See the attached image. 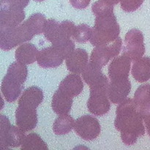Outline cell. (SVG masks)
<instances>
[{"label":"cell","mask_w":150,"mask_h":150,"mask_svg":"<svg viewBox=\"0 0 150 150\" xmlns=\"http://www.w3.org/2000/svg\"><path fill=\"white\" fill-rule=\"evenodd\" d=\"M116 114L114 126L121 133L122 141L125 144H134L138 138L145 134L144 118L139 113L134 99L126 98L120 103Z\"/></svg>","instance_id":"6da1fadb"},{"label":"cell","mask_w":150,"mask_h":150,"mask_svg":"<svg viewBox=\"0 0 150 150\" xmlns=\"http://www.w3.org/2000/svg\"><path fill=\"white\" fill-rule=\"evenodd\" d=\"M120 33V25L114 13L96 16L89 41L94 46L103 45L115 40Z\"/></svg>","instance_id":"7a4b0ae2"},{"label":"cell","mask_w":150,"mask_h":150,"mask_svg":"<svg viewBox=\"0 0 150 150\" xmlns=\"http://www.w3.org/2000/svg\"><path fill=\"white\" fill-rule=\"evenodd\" d=\"M76 28L75 23L70 21L59 23L54 19H48L44 30V36L52 45H60L71 40Z\"/></svg>","instance_id":"3957f363"},{"label":"cell","mask_w":150,"mask_h":150,"mask_svg":"<svg viewBox=\"0 0 150 150\" xmlns=\"http://www.w3.org/2000/svg\"><path fill=\"white\" fill-rule=\"evenodd\" d=\"M34 36L23 23L15 27L0 28V47L1 50L10 51L31 40Z\"/></svg>","instance_id":"277c9868"},{"label":"cell","mask_w":150,"mask_h":150,"mask_svg":"<svg viewBox=\"0 0 150 150\" xmlns=\"http://www.w3.org/2000/svg\"><path fill=\"white\" fill-rule=\"evenodd\" d=\"M24 131L18 127L12 125L7 117L1 115L0 149L18 147L22 144L25 138Z\"/></svg>","instance_id":"5b68a950"},{"label":"cell","mask_w":150,"mask_h":150,"mask_svg":"<svg viewBox=\"0 0 150 150\" xmlns=\"http://www.w3.org/2000/svg\"><path fill=\"white\" fill-rule=\"evenodd\" d=\"M122 40L119 37L108 43L95 46L92 51L89 62L103 67L108 62L119 55L122 49Z\"/></svg>","instance_id":"8992f818"},{"label":"cell","mask_w":150,"mask_h":150,"mask_svg":"<svg viewBox=\"0 0 150 150\" xmlns=\"http://www.w3.org/2000/svg\"><path fill=\"white\" fill-rule=\"evenodd\" d=\"M144 39V35L140 30L137 29L129 30L125 38L123 53L134 62L142 58L145 53Z\"/></svg>","instance_id":"52a82bcc"},{"label":"cell","mask_w":150,"mask_h":150,"mask_svg":"<svg viewBox=\"0 0 150 150\" xmlns=\"http://www.w3.org/2000/svg\"><path fill=\"white\" fill-rule=\"evenodd\" d=\"M74 130L83 140L92 141L99 136L101 127L99 121L96 118L92 116L84 115L76 120Z\"/></svg>","instance_id":"ba28073f"},{"label":"cell","mask_w":150,"mask_h":150,"mask_svg":"<svg viewBox=\"0 0 150 150\" xmlns=\"http://www.w3.org/2000/svg\"><path fill=\"white\" fill-rule=\"evenodd\" d=\"M108 99L107 90L91 89L90 96L87 102L89 112L97 116L105 115L111 108V103Z\"/></svg>","instance_id":"9c48e42d"},{"label":"cell","mask_w":150,"mask_h":150,"mask_svg":"<svg viewBox=\"0 0 150 150\" xmlns=\"http://www.w3.org/2000/svg\"><path fill=\"white\" fill-rule=\"evenodd\" d=\"M66 59L61 48L55 45L43 48L39 52L38 63L42 68H54L59 67Z\"/></svg>","instance_id":"30bf717a"},{"label":"cell","mask_w":150,"mask_h":150,"mask_svg":"<svg viewBox=\"0 0 150 150\" xmlns=\"http://www.w3.org/2000/svg\"><path fill=\"white\" fill-rule=\"evenodd\" d=\"M131 60L124 53L120 57L114 58L108 66V76L111 81L128 79Z\"/></svg>","instance_id":"8fae6325"},{"label":"cell","mask_w":150,"mask_h":150,"mask_svg":"<svg viewBox=\"0 0 150 150\" xmlns=\"http://www.w3.org/2000/svg\"><path fill=\"white\" fill-rule=\"evenodd\" d=\"M16 125L24 132L35 128L38 124V114L35 108L19 105L16 111Z\"/></svg>","instance_id":"7c38bea8"},{"label":"cell","mask_w":150,"mask_h":150,"mask_svg":"<svg viewBox=\"0 0 150 150\" xmlns=\"http://www.w3.org/2000/svg\"><path fill=\"white\" fill-rule=\"evenodd\" d=\"M131 90V83L129 79L111 81L108 86V96L114 104H120L127 98Z\"/></svg>","instance_id":"4fadbf2b"},{"label":"cell","mask_w":150,"mask_h":150,"mask_svg":"<svg viewBox=\"0 0 150 150\" xmlns=\"http://www.w3.org/2000/svg\"><path fill=\"white\" fill-rule=\"evenodd\" d=\"M88 53L82 48L74 50L66 59L67 70L73 73L81 74L89 64Z\"/></svg>","instance_id":"5bb4252c"},{"label":"cell","mask_w":150,"mask_h":150,"mask_svg":"<svg viewBox=\"0 0 150 150\" xmlns=\"http://www.w3.org/2000/svg\"><path fill=\"white\" fill-rule=\"evenodd\" d=\"M23 89V84L6 74L1 82V90L6 100L9 103L16 101Z\"/></svg>","instance_id":"9a60e30c"},{"label":"cell","mask_w":150,"mask_h":150,"mask_svg":"<svg viewBox=\"0 0 150 150\" xmlns=\"http://www.w3.org/2000/svg\"><path fill=\"white\" fill-rule=\"evenodd\" d=\"M59 89L73 98L80 95L83 91V81L79 74H70L62 81Z\"/></svg>","instance_id":"2e32d148"},{"label":"cell","mask_w":150,"mask_h":150,"mask_svg":"<svg viewBox=\"0 0 150 150\" xmlns=\"http://www.w3.org/2000/svg\"><path fill=\"white\" fill-rule=\"evenodd\" d=\"M134 100L144 120L150 117V84L146 83L138 88L135 92Z\"/></svg>","instance_id":"e0dca14e"},{"label":"cell","mask_w":150,"mask_h":150,"mask_svg":"<svg viewBox=\"0 0 150 150\" xmlns=\"http://www.w3.org/2000/svg\"><path fill=\"white\" fill-rule=\"evenodd\" d=\"M24 18L23 10L0 8V28L17 26L23 21Z\"/></svg>","instance_id":"ac0fdd59"},{"label":"cell","mask_w":150,"mask_h":150,"mask_svg":"<svg viewBox=\"0 0 150 150\" xmlns=\"http://www.w3.org/2000/svg\"><path fill=\"white\" fill-rule=\"evenodd\" d=\"M102 67L89 62L82 73V77L89 87L108 83V79L101 71Z\"/></svg>","instance_id":"d6986e66"},{"label":"cell","mask_w":150,"mask_h":150,"mask_svg":"<svg viewBox=\"0 0 150 150\" xmlns=\"http://www.w3.org/2000/svg\"><path fill=\"white\" fill-rule=\"evenodd\" d=\"M43 100L42 89L38 86H31L23 92L18 100V105L36 109Z\"/></svg>","instance_id":"ffe728a7"},{"label":"cell","mask_w":150,"mask_h":150,"mask_svg":"<svg viewBox=\"0 0 150 150\" xmlns=\"http://www.w3.org/2000/svg\"><path fill=\"white\" fill-rule=\"evenodd\" d=\"M73 105V98L57 89L52 98V109L58 115L68 114Z\"/></svg>","instance_id":"44dd1931"},{"label":"cell","mask_w":150,"mask_h":150,"mask_svg":"<svg viewBox=\"0 0 150 150\" xmlns=\"http://www.w3.org/2000/svg\"><path fill=\"white\" fill-rule=\"evenodd\" d=\"M40 51L32 43H23L16 49L15 57L19 62L25 64H32L38 60Z\"/></svg>","instance_id":"7402d4cb"},{"label":"cell","mask_w":150,"mask_h":150,"mask_svg":"<svg viewBox=\"0 0 150 150\" xmlns=\"http://www.w3.org/2000/svg\"><path fill=\"white\" fill-rule=\"evenodd\" d=\"M133 77L138 82L147 81L150 79V57H142L134 62L132 67Z\"/></svg>","instance_id":"603a6c76"},{"label":"cell","mask_w":150,"mask_h":150,"mask_svg":"<svg viewBox=\"0 0 150 150\" xmlns=\"http://www.w3.org/2000/svg\"><path fill=\"white\" fill-rule=\"evenodd\" d=\"M75 122L73 117L67 114H63L57 117L53 125V130L56 135H64L70 133L74 128Z\"/></svg>","instance_id":"cb8c5ba5"},{"label":"cell","mask_w":150,"mask_h":150,"mask_svg":"<svg viewBox=\"0 0 150 150\" xmlns=\"http://www.w3.org/2000/svg\"><path fill=\"white\" fill-rule=\"evenodd\" d=\"M46 23V18L41 13H35L32 15L27 20L23 22L26 27L34 35H40L44 32Z\"/></svg>","instance_id":"d4e9b609"},{"label":"cell","mask_w":150,"mask_h":150,"mask_svg":"<svg viewBox=\"0 0 150 150\" xmlns=\"http://www.w3.org/2000/svg\"><path fill=\"white\" fill-rule=\"evenodd\" d=\"M21 150L26 149H48L47 144L41 139L40 136L35 133H31L25 136L22 142Z\"/></svg>","instance_id":"484cf974"},{"label":"cell","mask_w":150,"mask_h":150,"mask_svg":"<svg viewBox=\"0 0 150 150\" xmlns=\"http://www.w3.org/2000/svg\"><path fill=\"white\" fill-rule=\"evenodd\" d=\"M7 75L23 84L27 78V67L25 64L19 62H13L9 66Z\"/></svg>","instance_id":"4316f807"},{"label":"cell","mask_w":150,"mask_h":150,"mask_svg":"<svg viewBox=\"0 0 150 150\" xmlns=\"http://www.w3.org/2000/svg\"><path fill=\"white\" fill-rule=\"evenodd\" d=\"M92 33V29H91L90 26L86 23H82L76 26L73 38L76 42L83 43L90 40Z\"/></svg>","instance_id":"83f0119b"},{"label":"cell","mask_w":150,"mask_h":150,"mask_svg":"<svg viewBox=\"0 0 150 150\" xmlns=\"http://www.w3.org/2000/svg\"><path fill=\"white\" fill-rule=\"evenodd\" d=\"M92 10L96 16H103L114 13V7L103 0H98L92 4Z\"/></svg>","instance_id":"f1b7e54d"},{"label":"cell","mask_w":150,"mask_h":150,"mask_svg":"<svg viewBox=\"0 0 150 150\" xmlns=\"http://www.w3.org/2000/svg\"><path fill=\"white\" fill-rule=\"evenodd\" d=\"M30 0H0V8L23 10Z\"/></svg>","instance_id":"f546056e"},{"label":"cell","mask_w":150,"mask_h":150,"mask_svg":"<svg viewBox=\"0 0 150 150\" xmlns=\"http://www.w3.org/2000/svg\"><path fill=\"white\" fill-rule=\"evenodd\" d=\"M144 0H121L120 4L123 10L126 12H133L142 6Z\"/></svg>","instance_id":"4dcf8cb0"},{"label":"cell","mask_w":150,"mask_h":150,"mask_svg":"<svg viewBox=\"0 0 150 150\" xmlns=\"http://www.w3.org/2000/svg\"><path fill=\"white\" fill-rule=\"evenodd\" d=\"M91 0H70V4L76 9H85L89 6Z\"/></svg>","instance_id":"1f68e13d"},{"label":"cell","mask_w":150,"mask_h":150,"mask_svg":"<svg viewBox=\"0 0 150 150\" xmlns=\"http://www.w3.org/2000/svg\"><path fill=\"white\" fill-rule=\"evenodd\" d=\"M144 122H145V125H146V130H147V133L150 137V117L144 119Z\"/></svg>","instance_id":"d6a6232c"},{"label":"cell","mask_w":150,"mask_h":150,"mask_svg":"<svg viewBox=\"0 0 150 150\" xmlns=\"http://www.w3.org/2000/svg\"><path fill=\"white\" fill-rule=\"evenodd\" d=\"M103 1H106L107 3L110 4H112V5H115V4H117L119 2L121 1V0H103Z\"/></svg>","instance_id":"836d02e7"},{"label":"cell","mask_w":150,"mask_h":150,"mask_svg":"<svg viewBox=\"0 0 150 150\" xmlns=\"http://www.w3.org/2000/svg\"><path fill=\"white\" fill-rule=\"evenodd\" d=\"M35 1H38V2H40V1H45V0H35Z\"/></svg>","instance_id":"e575fe53"}]
</instances>
